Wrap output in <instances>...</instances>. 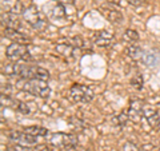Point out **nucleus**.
<instances>
[{
	"label": "nucleus",
	"instance_id": "nucleus-1",
	"mask_svg": "<svg viewBox=\"0 0 160 151\" xmlns=\"http://www.w3.org/2000/svg\"><path fill=\"white\" fill-rule=\"evenodd\" d=\"M18 87L42 99H47L51 95V88L48 83L42 79H22L18 83Z\"/></svg>",
	"mask_w": 160,
	"mask_h": 151
},
{
	"label": "nucleus",
	"instance_id": "nucleus-2",
	"mask_svg": "<svg viewBox=\"0 0 160 151\" xmlns=\"http://www.w3.org/2000/svg\"><path fill=\"white\" fill-rule=\"evenodd\" d=\"M22 15H23L24 20H26L32 28L38 29V31H44V29L47 28V20L36 7L32 6V7L24 8Z\"/></svg>",
	"mask_w": 160,
	"mask_h": 151
},
{
	"label": "nucleus",
	"instance_id": "nucleus-3",
	"mask_svg": "<svg viewBox=\"0 0 160 151\" xmlns=\"http://www.w3.org/2000/svg\"><path fill=\"white\" fill-rule=\"evenodd\" d=\"M69 98L75 103H88L93 99V91L88 86L73 84L69 88Z\"/></svg>",
	"mask_w": 160,
	"mask_h": 151
},
{
	"label": "nucleus",
	"instance_id": "nucleus-4",
	"mask_svg": "<svg viewBox=\"0 0 160 151\" xmlns=\"http://www.w3.org/2000/svg\"><path fill=\"white\" fill-rule=\"evenodd\" d=\"M51 144L58 148H73L78 144V138L72 134L55 133L51 137Z\"/></svg>",
	"mask_w": 160,
	"mask_h": 151
},
{
	"label": "nucleus",
	"instance_id": "nucleus-5",
	"mask_svg": "<svg viewBox=\"0 0 160 151\" xmlns=\"http://www.w3.org/2000/svg\"><path fill=\"white\" fill-rule=\"evenodd\" d=\"M6 55L9 60L12 62H18V60H26L28 59V47L26 44H20V43H12L7 47Z\"/></svg>",
	"mask_w": 160,
	"mask_h": 151
},
{
	"label": "nucleus",
	"instance_id": "nucleus-6",
	"mask_svg": "<svg viewBox=\"0 0 160 151\" xmlns=\"http://www.w3.org/2000/svg\"><path fill=\"white\" fill-rule=\"evenodd\" d=\"M8 137L16 144H20V146H32V144H36L38 142L36 137H33V135L28 134L26 131H16V130H13V131L8 133Z\"/></svg>",
	"mask_w": 160,
	"mask_h": 151
},
{
	"label": "nucleus",
	"instance_id": "nucleus-7",
	"mask_svg": "<svg viewBox=\"0 0 160 151\" xmlns=\"http://www.w3.org/2000/svg\"><path fill=\"white\" fill-rule=\"evenodd\" d=\"M2 106L3 107L6 106V107L13 108V110H16V111L22 112V114H28L29 112V108H28V106L26 103L20 102V100L15 99V98H11L7 94H2Z\"/></svg>",
	"mask_w": 160,
	"mask_h": 151
},
{
	"label": "nucleus",
	"instance_id": "nucleus-8",
	"mask_svg": "<svg viewBox=\"0 0 160 151\" xmlns=\"http://www.w3.org/2000/svg\"><path fill=\"white\" fill-rule=\"evenodd\" d=\"M93 42L96 46L99 47H109L112 46L115 42V36L111 31L108 29H103V31H99L93 35Z\"/></svg>",
	"mask_w": 160,
	"mask_h": 151
},
{
	"label": "nucleus",
	"instance_id": "nucleus-9",
	"mask_svg": "<svg viewBox=\"0 0 160 151\" xmlns=\"http://www.w3.org/2000/svg\"><path fill=\"white\" fill-rule=\"evenodd\" d=\"M128 117H129V120H132L133 123H139L142 118H144V104L140 100L131 102L128 108Z\"/></svg>",
	"mask_w": 160,
	"mask_h": 151
},
{
	"label": "nucleus",
	"instance_id": "nucleus-10",
	"mask_svg": "<svg viewBox=\"0 0 160 151\" xmlns=\"http://www.w3.org/2000/svg\"><path fill=\"white\" fill-rule=\"evenodd\" d=\"M99 11L109 23H112V24H120L123 22V15L112 7L102 6V7H99Z\"/></svg>",
	"mask_w": 160,
	"mask_h": 151
},
{
	"label": "nucleus",
	"instance_id": "nucleus-11",
	"mask_svg": "<svg viewBox=\"0 0 160 151\" xmlns=\"http://www.w3.org/2000/svg\"><path fill=\"white\" fill-rule=\"evenodd\" d=\"M4 35H6L8 39H11L13 43H20V44H26L27 46V44L31 42L27 35H24L23 32L18 31V29H13V28H6L4 29Z\"/></svg>",
	"mask_w": 160,
	"mask_h": 151
},
{
	"label": "nucleus",
	"instance_id": "nucleus-12",
	"mask_svg": "<svg viewBox=\"0 0 160 151\" xmlns=\"http://www.w3.org/2000/svg\"><path fill=\"white\" fill-rule=\"evenodd\" d=\"M2 9L3 12H11L15 15L23 13L24 8L19 0H2Z\"/></svg>",
	"mask_w": 160,
	"mask_h": 151
},
{
	"label": "nucleus",
	"instance_id": "nucleus-13",
	"mask_svg": "<svg viewBox=\"0 0 160 151\" xmlns=\"http://www.w3.org/2000/svg\"><path fill=\"white\" fill-rule=\"evenodd\" d=\"M2 24L6 28H13V29H19L20 26H22L18 15L11 13V12H3L2 13Z\"/></svg>",
	"mask_w": 160,
	"mask_h": 151
},
{
	"label": "nucleus",
	"instance_id": "nucleus-14",
	"mask_svg": "<svg viewBox=\"0 0 160 151\" xmlns=\"http://www.w3.org/2000/svg\"><path fill=\"white\" fill-rule=\"evenodd\" d=\"M144 118H146V120L151 127L158 128V126L160 123V117L156 110L152 108L151 106H144Z\"/></svg>",
	"mask_w": 160,
	"mask_h": 151
},
{
	"label": "nucleus",
	"instance_id": "nucleus-15",
	"mask_svg": "<svg viewBox=\"0 0 160 151\" xmlns=\"http://www.w3.org/2000/svg\"><path fill=\"white\" fill-rule=\"evenodd\" d=\"M75 48H76V47H73L69 42L68 43H59V44L55 46L56 52L60 55V56H63V58H71L73 55Z\"/></svg>",
	"mask_w": 160,
	"mask_h": 151
},
{
	"label": "nucleus",
	"instance_id": "nucleus-16",
	"mask_svg": "<svg viewBox=\"0 0 160 151\" xmlns=\"http://www.w3.org/2000/svg\"><path fill=\"white\" fill-rule=\"evenodd\" d=\"M140 60H142V62L146 64L147 67H153V66H156V64H158L159 56L153 51H144L143 56H142V59H140Z\"/></svg>",
	"mask_w": 160,
	"mask_h": 151
},
{
	"label": "nucleus",
	"instance_id": "nucleus-17",
	"mask_svg": "<svg viewBox=\"0 0 160 151\" xmlns=\"http://www.w3.org/2000/svg\"><path fill=\"white\" fill-rule=\"evenodd\" d=\"M127 54H128V56L132 58L133 60H140L143 56L144 51L138 43H133V44H129V46L127 47Z\"/></svg>",
	"mask_w": 160,
	"mask_h": 151
},
{
	"label": "nucleus",
	"instance_id": "nucleus-18",
	"mask_svg": "<svg viewBox=\"0 0 160 151\" xmlns=\"http://www.w3.org/2000/svg\"><path fill=\"white\" fill-rule=\"evenodd\" d=\"M26 133L33 135V137H44V135H47L48 131L47 128L44 127H40V126H31V127H26V130H24Z\"/></svg>",
	"mask_w": 160,
	"mask_h": 151
},
{
	"label": "nucleus",
	"instance_id": "nucleus-19",
	"mask_svg": "<svg viewBox=\"0 0 160 151\" xmlns=\"http://www.w3.org/2000/svg\"><path fill=\"white\" fill-rule=\"evenodd\" d=\"M66 15H67V12H66V9H64V6L63 4H56L53 8H52V11H51V16L53 18V19H64L66 18Z\"/></svg>",
	"mask_w": 160,
	"mask_h": 151
},
{
	"label": "nucleus",
	"instance_id": "nucleus-20",
	"mask_svg": "<svg viewBox=\"0 0 160 151\" xmlns=\"http://www.w3.org/2000/svg\"><path fill=\"white\" fill-rule=\"evenodd\" d=\"M123 40L127 42L129 44H133V43H138L139 40V34L135 31V29H127L123 35Z\"/></svg>",
	"mask_w": 160,
	"mask_h": 151
},
{
	"label": "nucleus",
	"instance_id": "nucleus-21",
	"mask_svg": "<svg viewBox=\"0 0 160 151\" xmlns=\"http://www.w3.org/2000/svg\"><path fill=\"white\" fill-rule=\"evenodd\" d=\"M143 76L140 74H136V75H133V78L131 79V84H132V87H135L136 90H142L143 88Z\"/></svg>",
	"mask_w": 160,
	"mask_h": 151
},
{
	"label": "nucleus",
	"instance_id": "nucleus-22",
	"mask_svg": "<svg viewBox=\"0 0 160 151\" xmlns=\"http://www.w3.org/2000/svg\"><path fill=\"white\" fill-rule=\"evenodd\" d=\"M129 120V117H128V111H123L122 114H119L118 117H116V122H118V124H120V126H124L127 122Z\"/></svg>",
	"mask_w": 160,
	"mask_h": 151
},
{
	"label": "nucleus",
	"instance_id": "nucleus-23",
	"mask_svg": "<svg viewBox=\"0 0 160 151\" xmlns=\"http://www.w3.org/2000/svg\"><path fill=\"white\" fill-rule=\"evenodd\" d=\"M122 151H142V150H139V147L136 144H133L131 142H126L123 144V148Z\"/></svg>",
	"mask_w": 160,
	"mask_h": 151
},
{
	"label": "nucleus",
	"instance_id": "nucleus-24",
	"mask_svg": "<svg viewBox=\"0 0 160 151\" xmlns=\"http://www.w3.org/2000/svg\"><path fill=\"white\" fill-rule=\"evenodd\" d=\"M8 151H32V148H29L28 146H20V144H18L16 147H11Z\"/></svg>",
	"mask_w": 160,
	"mask_h": 151
},
{
	"label": "nucleus",
	"instance_id": "nucleus-25",
	"mask_svg": "<svg viewBox=\"0 0 160 151\" xmlns=\"http://www.w3.org/2000/svg\"><path fill=\"white\" fill-rule=\"evenodd\" d=\"M32 151H49V147L46 144H38L32 148Z\"/></svg>",
	"mask_w": 160,
	"mask_h": 151
},
{
	"label": "nucleus",
	"instance_id": "nucleus-26",
	"mask_svg": "<svg viewBox=\"0 0 160 151\" xmlns=\"http://www.w3.org/2000/svg\"><path fill=\"white\" fill-rule=\"evenodd\" d=\"M128 3L133 7H139V6H142V4L146 3V0H128Z\"/></svg>",
	"mask_w": 160,
	"mask_h": 151
},
{
	"label": "nucleus",
	"instance_id": "nucleus-27",
	"mask_svg": "<svg viewBox=\"0 0 160 151\" xmlns=\"http://www.w3.org/2000/svg\"><path fill=\"white\" fill-rule=\"evenodd\" d=\"M56 2L63 6H73V0H56Z\"/></svg>",
	"mask_w": 160,
	"mask_h": 151
},
{
	"label": "nucleus",
	"instance_id": "nucleus-28",
	"mask_svg": "<svg viewBox=\"0 0 160 151\" xmlns=\"http://www.w3.org/2000/svg\"><path fill=\"white\" fill-rule=\"evenodd\" d=\"M109 2H115V3H116V4L119 3V2H118V0H109Z\"/></svg>",
	"mask_w": 160,
	"mask_h": 151
},
{
	"label": "nucleus",
	"instance_id": "nucleus-29",
	"mask_svg": "<svg viewBox=\"0 0 160 151\" xmlns=\"http://www.w3.org/2000/svg\"><path fill=\"white\" fill-rule=\"evenodd\" d=\"M158 130H159V133H160V123H159V126H158Z\"/></svg>",
	"mask_w": 160,
	"mask_h": 151
},
{
	"label": "nucleus",
	"instance_id": "nucleus-30",
	"mask_svg": "<svg viewBox=\"0 0 160 151\" xmlns=\"http://www.w3.org/2000/svg\"><path fill=\"white\" fill-rule=\"evenodd\" d=\"M55 2H56V0H55Z\"/></svg>",
	"mask_w": 160,
	"mask_h": 151
},
{
	"label": "nucleus",
	"instance_id": "nucleus-31",
	"mask_svg": "<svg viewBox=\"0 0 160 151\" xmlns=\"http://www.w3.org/2000/svg\"><path fill=\"white\" fill-rule=\"evenodd\" d=\"M159 151H160V150H159Z\"/></svg>",
	"mask_w": 160,
	"mask_h": 151
}]
</instances>
